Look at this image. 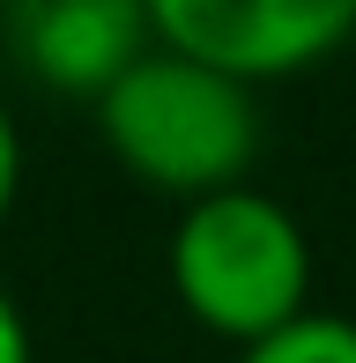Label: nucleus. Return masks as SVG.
I'll return each mask as SVG.
<instances>
[{
    "mask_svg": "<svg viewBox=\"0 0 356 363\" xmlns=\"http://www.w3.org/2000/svg\"><path fill=\"white\" fill-rule=\"evenodd\" d=\"M164 267L178 311L230 349H252L312 311V230L252 178L178 208Z\"/></svg>",
    "mask_w": 356,
    "mask_h": 363,
    "instance_id": "2",
    "label": "nucleus"
},
{
    "mask_svg": "<svg viewBox=\"0 0 356 363\" xmlns=\"http://www.w3.org/2000/svg\"><path fill=\"white\" fill-rule=\"evenodd\" d=\"M96 141L134 186L164 201L245 186L260 163V89L171 45H149L104 96H96Z\"/></svg>",
    "mask_w": 356,
    "mask_h": 363,
    "instance_id": "1",
    "label": "nucleus"
},
{
    "mask_svg": "<svg viewBox=\"0 0 356 363\" xmlns=\"http://www.w3.org/2000/svg\"><path fill=\"white\" fill-rule=\"evenodd\" d=\"M15 193H23V134H15L8 104H0V223L15 216Z\"/></svg>",
    "mask_w": 356,
    "mask_h": 363,
    "instance_id": "7",
    "label": "nucleus"
},
{
    "mask_svg": "<svg viewBox=\"0 0 356 363\" xmlns=\"http://www.w3.org/2000/svg\"><path fill=\"white\" fill-rule=\"evenodd\" d=\"M238 363H356V319H342V311H304V319L274 326L267 341L238 349Z\"/></svg>",
    "mask_w": 356,
    "mask_h": 363,
    "instance_id": "5",
    "label": "nucleus"
},
{
    "mask_svg": "<svg viewBox=\"0 0 356 363\" xmlns=\"http://www.w3.org/2000/svg\"><path fill=\"white\" fill-rule=\"evenodd\" d=\"M0 38L38 89L96 104L156 45V30H149V0H8Z\"/></svg>",
    "mask_w": 356,
    "mask_h": 363,
    "instance_id": "4",
    "label": "nucleus"
},
{
    "mask_svg": "<svg viewBox=\"0 0 356 363\" xmlns=\"http://www.w3.org/2000/svg\"><path fill=\"white\" fill-rule=\"evenodd\" d=\"M0 363H38V341H30V319L15 304V289L0 282Z\"/></svg>",
    "mask_w": 356,
    "mask_h": 363,
    "instance_id": "6",
    "label": "nucleus"
},
{
    "mask_svg": "<svg viewBox=\"0 0 356 363\" xmlns=\"http://www.w3.org/2000/svg\"><path fill=\"white\" fill-rule=\"evenodd\" d=\"M149 30L156 45L260 89L327 67L356 38V0H149Z\"/></svg>",
    "mask_w": 356,
    "mask_h": 363,
    "instance_id": "3",
    "label": "nucleus"
}]
</instances>
